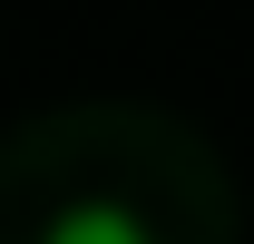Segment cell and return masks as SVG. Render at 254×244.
I'll return each instance as SVG.
<instances>
[{
    "label": "cell",
    "instance_id": "1",
    "mask_svg": "<svg viewBox=\"0 0 254 244\" xmlns=\"http://www.w3.org/2000/svg\"><path fill=\"white\" fill-rule=\"evenodd\" d=\"M39 244H157V235H147V215L118 205V195H78V205L49 215V235H39Z\"/></svg>",
    "mask_w": 254,
    "mask_h": 244
}]
</instances>
